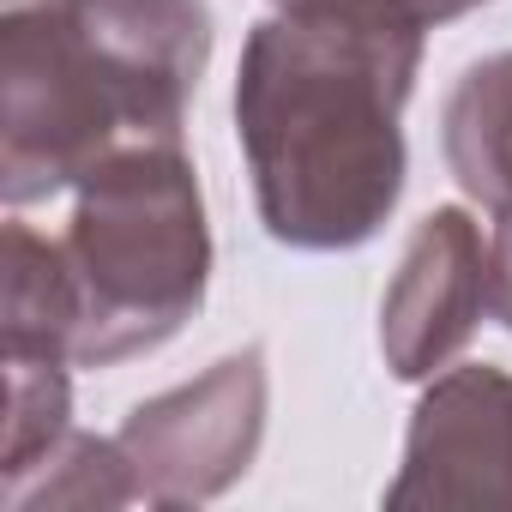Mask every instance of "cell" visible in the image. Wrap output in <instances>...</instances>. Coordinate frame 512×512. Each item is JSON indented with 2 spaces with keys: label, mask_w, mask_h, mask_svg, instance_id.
<instances>
[{
  "label": "cell",
  "mask_w": 512,
  "mask_h": 512,
  "mask_svg": "<svg viewBox=\"0 0 512 512\" xmlns=\"http://www.w3.org/2000/svg\"><path fill=\"white\" fill-rule=\"evenodd\" d=\"M422 31L272 13L247 31L235 67V139L272 241L350 253L374 241L404 193V103Z\"/></svg>",
  "instance_id": "cell-1"
},
{
  "label": "cell",
  "mask_w": 512,
  "mask_h": 512,
  "mask_svg": "<svg viewBox=\"0 0 512 512\" xmlns=\"http://www.w3.org/2000/svg\"><path fill=\"white\" fill-rule=\"evenodd\" d=\"M211 61L205 0H31L0 19V193L37 205L103 157L181 139Z\"/></svg>",
  "instance_id": "cell-2"
},
{
  "label": "cell",
  "mask_w": 512,
  "mask_h": 512,
  "mask_svg": "<svg viewBox=\"0 0 512 512\" xmlns=\"http://www.w3.org/2000/svg\"><path fill=\"white\" fill-rule=\"evenodd\" d=\"M61 253L79 302V368H115L169 344L211 284L205 193L181 139H145L103 157L79 181Z\"/></svg>",
  "instance_id": "cell-3"
},
{
  "label": "cell",
  "mask_w": 512,
  "mask_h": 512,
  "mask_svg": "<svg viewBox=\"0 0 512 512\" xmlns=\"http://www.w3.org/2000/svg\"><path fill=\"white\" fill-rule=\"evenodd\" d=\"M121 452L151 506H199L247 476L266 440V350L247 344L211 362L199 380L133 404Z\"/></svg>",
  "instance_id": "cell-4"
},
{
  "label": "cell",
  "mask_w": 512,
  "mask_h": 512,
  "mask_svg": "<svg viewBox=\"0 0 512 512\" xmlns=\"http://www.w3.org/2000/svg\"><path fill=\"white\" fill-rule=\"evenodd\" d=\"M392 512L506 506L512 512V374L470 362L428 380L410 410L404 464L386 488Z\"/></svg>",
  "instance_id": "cell-5"
},
{
  "label": "cell",
  "mask_w": 512,
  "mask_h": 512,
  "mask_svg": "<svg viewBox=\"0 0 512 512\" xmlns=\"http://www.w3.org/2000/svg\"><path fill=\"white\" fill-rule=\"evenodd\" d=\"M488 314V241L464 205H434L380 302V350L398 380H434Z\"/></svg>",
  "instance_id": "cell-6"
},
{
  "label": "cell",
  "mask_w": 512,
  "mask_h": 512,
  "mask_svg": "<svg viewBox=\"0 0 512 512\" xmlns=\"http://www.w3.org/2000/svg\"><path fill=\"white\" fill-rule=\"evenodd\" d=\"M440 145L452 181L488 217L512 211V55H488L464 67L440 115Z\"/></svg>",
  "instance_id": "cell-7"
},
{
  "label": "cell",
  "mask_w": 512,
  "mask_h": 512,
  "mask_svg": "<svg viewBox=\"0 0 512 512\" xmlns=\"http://www.w3.org/2000/svg\"><path fill=\"white\" fill-rule=\"evenodd\" d=\"M73 332L79 302L61 241L37 235L31 223H7V308H0L7 362H73Z\"/></svg>",
  "instance_id": "cell-8"
},
{
  "label": "cell",
  "mask_w": 512,
  "mask_h": 512,
  "mask_svg": "<svg viewBox=\"0 0 512 512\" xmlns=\"http://www.w3.org/2000/svg\"><path fill=\"white\" fill-rule=\"evenodd\" d=\"M139 500V476L121 452V440L103 434H73L61 446H49L25 476L7 482V506L13 512H37V506H79V512H103V506H133Z\"/></svg>",
  "instance_id": "cell-9"
},
{
  "label": "cell",
  "mask_w": 512,
  "mask_h": 512,
  "mask_svg": "<svg viewBox=\"0 0 512 512\" xmlns=\"http://www.w3.org/2000/svg\"><path fill=\"white\" fill-rule=\"evenodd\" d=\"M67 362H7V452H0V476H25L49 446L67 440Z\"/></svg>",
  "instance_id": "cell-10"
},
{
  "label": "cell",
  "mask_w": 512,
  "mask_h": 512,
  "mask_svg": "<svg viewBox=\"0 0 512 512\" xmlns=\"http://www.w3.org/2000/svg\"><path fill=\"white\" fill-rule=\"evenodd\" d=\"M278 13H338V19H368V25H398V31H434L464 13H476L482 0H272Z\"/></svg>",
  "instance_id": "cell-11"
},
{
  "label": "cell",
  "mask_w": 512,
  "mask_h": 512,
  "mask_svg": "<svg viewBox=\"0 0 512 512\" xmlns=\"http://www.w3.org/2000/svg\"><path fill=\"white\" fill-rule=\"evenodd\" d=\"M488 314L512 332V211L494 217L488 235Z\"/></svg>",
  "instance_id": "cell-12"
},
{
  "label": "cell",
  "mask_w": 512,
  "mask_h": 512,
  "mask_svg": "<svg viewBox=\"0 0 512 512\" xmlns=\"http://www.w3.org/2000/svg\"><path fill=\"white\" fill-rule=\"evenodd\" d=\"M7 7H31V0H7Z\"/></svg>",
  "instance_id": "cell-13"
}]
</instances>
